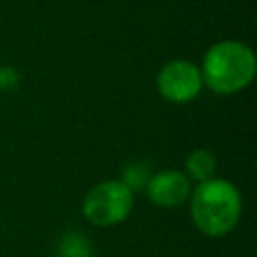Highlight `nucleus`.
Instances as JSON below:
<instances>
[{"label":"nucleus","instance_id":"nucleus-1","mask_svg":"<svg viewBox=\"0 0 257 257\" xmlns=\"http://www.w3.org/2000/svg\"><path fill=\"white\" fill-rule=\"evenodd\" d=\"M241 193L227 179L213 177L203 181L189 195L193 225L207 237H223L231 233L241 219Z\"/></svg>","mask_w":257,"mask_h":257},{"label":"nucleus","instance_id":"nucleus-2","mask_svg":"<svg viewBox=\"0 0 257 257\" xmlns=\"http://www.w3.org/2000/svg\"><path fill=\"white\" fill-rule=\"evenodd\" d=\"M201 78L217 94H235L247 88L257 72L253 50L239 40L215 42L203 56Z\"/></svg>","mask_w":257,"mask_h":257},{"label":"nucleus","instance_id":"nucleus-3","mask_svg":"<svg viewBox=\"0 0 257 257\" xmlns=\"http://www.w3.org/2000/svg\"><path fill=\"white\" fill-rule=\"evenodd\" d=\"M135 205V193L120 181L108 179L92 185L82 199V215L90 225L114 227L122 223Z\"/></svg>","mask_w":257,"mask_h":257},{"label":"nucleus","instance_id":"nucleus-4","mask_svg":"<svg viewBox=\"0 0 257 257\" xmlns=\"http://www.w3.org/2000/svg\"><path fill=\"white\" fill-rule=\"evenodd\" d=\"M201 88H203V78L199 66L185 58L167 62L157 74L159 94L175 104H185L195 100Z\"/></svg>","mask_w":257,"mask_h":257},{"label":"nucleus","instance_id":"nucleus-5","mask_svg":"<svg viewBox=\"0 0 257 257\" xmlns=\"http://www.w3.org/2000/svg\"><path fill=\"white\" fill-rule=\"evenodd\" d=\"M145 193L149 201L161 209H173L183 205L191 195V181L185 173L175 169H165L159 173H151Z\"/></svg>","mask_w":257,"mask_h":257},{"label":"nucleus","instance_id":"nucleus-6","mask_svg":"<svg viewBox=\"0 0 257 257\" xmlns=\"http://www.w3.org/2000/svg\"><path fill=\"white\" fill-rule=\"evenodd\" d=\"M215 171H217V159L211 151L207 149H195L187 155V161H185V175L189 181H197V183H203V181H209L215 177Z\"/></svg>","mask_w":257,"mask_h":257},{"label":"nucleus","instance_id":"nucleus-7","mask_svg":"<svg viewBox=\"0 0 257 257\" xmlns=\"http://www.w3.org/2000/svg\"><path fill=\"white\" fill-rule=\"evenodd\" d=\"M58 257H92V245L80 231H68L58 243Z\"/></svg>","mask_w":257,"mask_h":257},{"label":"nucleus","instance_id":"nucleus-8","mask_svg":"<svg viewBox=\"0 0 257 257\" xmlns=\"http://www.w3.org/2000/svg\"><path fill=\"white\" fill-rule=\"evenodd\" d=\"M149 177H151V171H149V167H145L143 163H137V165H128L126 169H124V173H122V183L135 193V191H139V189H145V185H147V181H149Z\"/></svg>","mask_w":257,"mask_h":257},{"label":"nucleus","instance_id":"nucleus-9","mask_svg":"<svg viewBox=\"0 0 257 257\" xmlns=\"http://www.w3.org/2000/svg\"><path fill=\"white\" fill-rule=\"evenodd\" d=\"M20 82V72L14 66H0V90H12Z\"/></svg>","mask_w":257,"mask_h":257}]
</instances>
